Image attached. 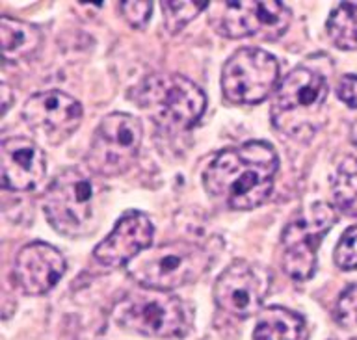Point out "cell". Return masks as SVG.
I'll list each match as a JSON object with an SVG mask.
<instances>
[{
	"instance_id": "obj_1",
	"label": "cell",
	"mask_w": 357,
	"mask_h": 340,
	"mask_svg": "<svg viewBox=\"0 0 357 340\" xmlns=\"http://www.w3.org/2000/svg\"><path fill=\"white\" fill-rule=\"evenodd\" d=\"M279 158L266 141H248L218 153L203 173L206 192L233 210H251L272 195Z\"/></svg>"
},
{
	"instance_id": "obj_2",
	"label": "cell",
	"mask_w": 357,
	"mask_h": 340,
	"mask_svg": "<svg viewBox=\"0 0 357 340\" xmlns=\"http://www.w3.org/2000/svg\"><path fill=\"white\" fill-rule=\"evenodd\" d=\"M130 99L164 130L183 132L199 121L206 108L203 89L190 78L173 72L145 77L130 89Z\"/></svg>"
},
{
	"instance_id": "obj_3",
	"label": "cell",
	"mask_w": 357,
	"mask_h": 340,
	"mask_svg": "<svg viewBox=\"0 0 357 340\" xmlns=\"http://www.w3.org/2000/svg\"><path fill=\"white\" fill-rule=\"evenodd\" d=\"M326 100L328 82L320 72L292 69L273 91L272 123L290 138L309 139L322 125Z\"/></svg>"
},
{
	"instance_id": "obj_4",
	"label": "cell",
	"mask_w": 357,
	"mask_h": 340,
	"mask_svg": "<svg viewBox=\"0 0 357 340\" xmlns=\"http://www.w3.org/2000/svg\"><path fill=\"white\" fill-rule=\"evenodd\" d=\"M211 268V256L203 247L190 242H167L144 251L130 264V277L144 288L169 292L194 283Z\"/></svg>"
},
{
	"instance_id": "obj_5",
	"label": "cell",
	"mask_w": 357,
	"mask_h": 340,
	"mask_svg": "<svg viewBox=\"0 0 357 340\" xmlns=\"http://www.w3.org/2000/svg\"><path fill=\"white\" fill-rule=\"evenodd\" d=\"M116 322L136 333L169 339L188 331L190 314L181 298L155 288H139L127 294L114 311Z\"/></svg>"
},
{
	"instance_id": "obj_6",
	"label": "cell",
	"mask_w": 357,
	"mask_h": 340,
	"mask_svg": "<svg viewBox=\"0 0 357 340\" xmlns=\"http://www.w3.org/2000/svg\"><path fill=\"white\" fill-rule=\"evenodd\" d=\"M339 222V210L328 203H314L298 214L281 234V266L294 281H307L317 272V253L324 236Z\"/></svg>"
},
{
	"instance_id": "obj_7",
	"label": "cell",
	"mask_w": 357,
	"mask_h": 340,
	"mask_svg": "<svg viewBox=\"0 0 357 340\" xmlns=\"http://www.w3.org/2000/svg\"><path fill=\"white\" fill-rule=\"evenodd\" d=\"M50 227L66 236H82L91 231L93 184L77 167H66L54 177L43 199Z\"/></svg>"
},
{
	"instance_id": "obj_8",
	"label": "cell",
	"mask_w": 357,
	"mask_h": 340,
	"mask_svg": "<svg viewBox=\"0 0 357 340\" xmlns=\"http://www.w3.org/2000/svg\"><path fill=\"white\" fill-rule=\"evenodd\" d=\"M144 128L138 117L123 111L106 116L89 145L88 166L105 177L127 173L138 158Z\"/></svg>"
},
{
	"instance_id": "obj_9",
	"label": "cell",
	"mask_w": 357,
	"mask_h": 340,
	"mask_svg": "<svg viewBox=\"0 0 357 340\" xmlns=\"http://www.w3.org/2000/svg\"><path fill=\"white\" fill-rule=\"evenodd\" d=\"M279 61L262 49L236 50L223 65L222 91L234 105H259L279 84Z\"/></svg>"
},
{
	"instance_id": "obj_10",
	"label": "cell",
	"mask_w": 357,
	"mask_h": 340,
	"mask_svg": "<svg viewBox=\"0 0 357 340\" xmlns=\"http://www.w3.org/2000/svg\"><path fill=\"white\" fill-rule=\"evenodd\" d=\"M218 10L216 26L227 38L278 39L290 26L292 13L279 0H242L223 2Z\"/></svg>"
},
{
	"instance_id": "obj_11",
	"label": "cell",
	"mask_w": 357,
	"mask_h": 340,
	"mask_svg": "<svg viewBox=\"0 0 357 340\" xmlns=\"http://www.w3.org/2000/svg\"><path fill=\"white\" fill-rule=\"evenodd\" d=\"M270 292V272L259 264L236 261L218 277L214 301L223 312L236 318H250L261 311Z\"/></svg>"
},
{
	"instance_id": "obj_12",
	"label": "cell",
	"mask_w": 357,
	"mask_h": 340,
	"mask_svg": "<svg viewBox=\"0 0 357 340\" xmlns=\"http://www.w3.org/2000/svg\"><path fill=\"white\" fill-rule=\"evenodd\" d=\"M22 117L28 127L56 145L75 134L82 121V105L60 89H49L32 95L24 102Z\"/></svg>"
},
{
	"instance_id": "obj_13",
	"label": "cell",
	"mask_w": 357,
	"mask_h": 340,
	"mask_svg": "<svg viewBox=\"0 0 357 340\" xmlns=\"http://www.w3.org/2000/svg\"><path fill=\"white\" fill-rule=\"evenodd\" d=\"M155 227L144 212H127L93 251L97 262L108 268L128 266L153 244Z\"/></svg>"
},
{
	"instance_id": "obj_14",
	"label": "cell",
	"mask_w": 357,
	"mask_h": 340,
	"mask_svg": "<svg viewBox=\"0 0 357 340\" xmlns=\"http://www.w3.org/2000/svg\"><path fill=\"white\" fill-rule=\"evenodd\" d=\"M66 273V258L45 242L24 245L13 262L17 286L28 295H43L52 290Z\"/></svg>"
},
{
	"instance_id": "obj_15",
	"label": "cell",
	"mask_w": 357,
	"mask_h": 340,
	"mask_svg": "<svg viewBox=\"0 0 357 340\" xmlns=\"http://www.w3.org/2000/svg\"><path fill=\"white\" fill-rule=\"evenodd\" d=\"M2 184L11 192L38 188L47 175V158L36 141L22 136L6 138L0 149Z\"/></svg>"
},
{
	"instance_id": "obj_16",
	"label": "cell",
	"mask_w": 357,
	"mask_h": 340,
	"mask_svg": "<svg viewBox=\"0 0 357 340\" xmlns=\"http://www.w3.org/2000/svg\"><path fill=\"white\" fill-rule=\"evenodd\" d=\"M0 39L6 61H22L32 58L43 43V33L30 22L4 15L0 19Z\"/></svg>"
},
{
	"instance_id": "obj_17",
	"label": "cell",
	"mask_w": 357,
	"mask_h": 340,
	"mask_svg": "<svg viewBox=\"0 0 357 340\" xmlns=\"http://www.w3.org/2000/svg\"><path fill=\"white\" fill-rule=\"evenodd\" d=\"M253 340H307V325L298 312L268 307L259 316Z\"/></svg>"
},
{
	"instance_id": "obj_18",
	"label": "cell",
	"mask_w": 357,
	"mask_h": 340,
	"mask_svg": "<svg viewBox=\"0 0 357 340\" xmlns=\"http://www.w3.org/2000/svg\"><path fill=\"white\" fill-rule=\"evenodd\" d=\"M335 208L348 217H357V158L348 156L337 167L333 180Z\"/></svg>"
},
{
	"instance_id": "obj_19",
	"label": "cell",
	"mask_w": 357,
	"mask_h": 340,
	"mask_svg": "<svg viewBox=\"0 0 357 340\" xmlns=\"http://www.w3.org/2000/svg\"><path fill=\"white\" fill-rule=\"evenodd\" d=\"M328 33L339 49L357 50V4L340 2L329 15Z\"/></svg>"
},
{
	"instance_id": "obj_20",
	"label": "cell",
	"mask_w": 357,
	"mask_h": 340,
	"mask_svg": "<svg viewBox=\"0 0 357 340\" xmlns=\"http://www.w3.org/2000/svg\"><path fill=\"white\" fill-rule=\"evenodd\" d=\"M162 13H164V24L169 33L181 32L190 21H194L201 11L208 8V2H162Z\"/></svg>"
},
{
	"instance_id": "obj_21",
	"label": "cell",
	"mask_w": 357,
	"mask_h": 340,
	"mask_svg": "<svg viewBox=\"0 0 357 340\" xmlns=\"http://www.w3.org/2000/svg\"><path fill=\"white\" fill-rule=\"evenodd\" d=\"M333 261L340 270H357V225H351L340 236L333 251Z\"/></svg>"
},
{
	"instance_id": "obj_22",
	"label": "cell",
	"mask_w": 357,
	"mask_h": 340,
	"mask_svg": "<svg viewBox=\"0 0 357 340\" xmlns=\"http://www.w3.org/2000/svg\"><path fill=\"white\" fill-rule=\"evenodd\" d=\"M335 318L344 329L357 331V284H351L340 294L335 307Z\"/></svg>"
},
{
	"instance_id": "obj_23",
	"label": "cell",
	"mask_w": 357,
	"mask_h": 340,
	"mask_svg": "<svg viewBox=\"0 0 357 340\" xmlns=\"http://www.w3.org/2000/svg\"><path fill=\"white\" fill-rule=\"evenodd\" d=\"M121 15L132 28H144L153 13V2L142 0V2H121L119 4Z\"/></svg>"
},
{
	"instance_id": "obj_24",
	"label": "cell",
	"mask_w": 357,
	"mask_h": 340,
	"mask_svg": "<svg viewBox=\"0 0 357 340\" xmlns=\"http://www.w3.org/2000/svg\"><path fill=\"white\" fill-rule=\"evenodd\" d=\"M339 99L350 108H357V75H344L337 86Z\"/></svg>"
},
{
	"instance_id": "obj_25",
	"label": "cell",
	"mask_w": 357,
	"mask_h": 340,
	"mask_svg": "<svg viewBox=\"0 0 357 340\" xmlns=\"http://www.w3.org/2000/svg\"><path fill=\"white\" fill-rule=\"evenodd\" d=\"M10 108V88H8V84H2V116H4L6 111Z\"/></svg>"
},
{
	"instance_id": "obj_26",
	"label": "cell",
	"mask_w": 357,
	"mask_h": 340,
	"mask_svg": "<svg viewBox=\"0 0 357 340\" xmlns=\"http://www.w3.org/2000/svg\"><path fill=\"white\" fill-rule=\"evenodd\" d=\"M351 139H354V144H357V121L351 127Z\"/></svg>"
}]
</instances>
